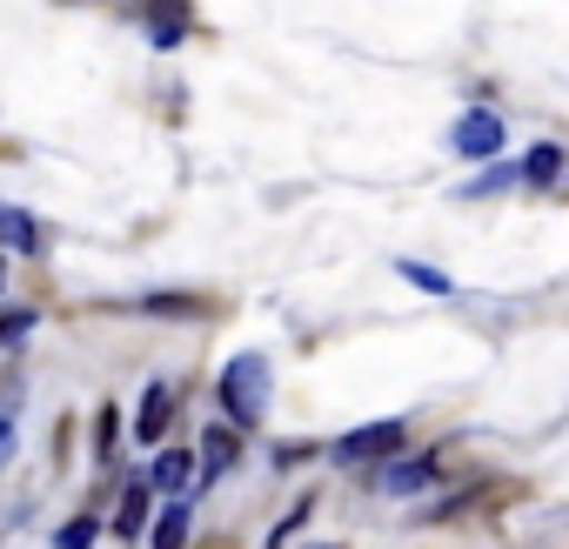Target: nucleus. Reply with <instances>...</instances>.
<instances>
[{"mask_svg":"<svg viewBox=\"0 0 569 549\" xmlns=\"http://www.w3.org/2000/svg\"><path fill=\"white\" fill-rule=\"evenodd\" d=\"M221 409H228L241 429L261 422V409H268V356H234V362L221 369Z\"/></svg>","mask_w":569,"mask_h":549,"instance_id":"1","label":"nucleus"},{"mask_svg":"<svg viewBox=\"0 0 569 549\" xmlns=\"http://www.w3.org/2000/svg\"><path fill=\"white\" fill-rule=\"evenodd\" d=\"M402 422H369V429H356V436H342L336 442V462H382V456H396L402 449Z\"/></svg>","mask_w":569,"mask_h":549,"instance_id":"2","label":"nucleus"},{"mask_svg":"<svg viewBox=\"0 0 569 549\" xmlns=\"http://www.w3.org/2000/svg\"><path fill=\"white\" fill-rule=\"evenodd\" d=\"M496 148H502V121H496L489 108L456 121V154H496Z\"/></svg>","mask_w":569,"mask_h":549,"instance_id":"3","label":"nucleus"},{"mask_svg":"<svg viewBox=\"0 0 569 549\" xmlns=\"http://www.w3.org/2000/svg\"><path fill=\"white\" fill-rule=\"evenodd\" d=\"M168 422H174V389H168V382H154V389L141 396L134 436H141V442H161V436H168Z\"/></svg>","mask_w":569,"mask_h":549,"instance_id":"4","label":"nucleus"},{"mask_svg":"<svg viewBox=\"0 0 569 549\" xmlns=\"http://www.w3.org/2000/svg\"><path fill=\"white\" fill-rule=\"evenodd\" d=\"M148 502H154V489H148V476H134V482L121 489V509H114V536H121V542H134V536L148 529Z\"/></svg>","mask_w":569,"mask_h":549,"instance_id":"5","label":"nucleus"},{"mask_svg":"<svg viewBox=\"0 0 569 549\" xmlns=\"http://www.w3.org/2000/svg\"><path fill=\"white\" fill-rule=\"evenodd\" d=\"M0 248L34 254V248H41V221H34L28 208H8V201H0Z\"/></svg>","mask_w":569,"mask_h":549,"instance_id":"6","label":"nucleus"},{"mask_svg":"<svg viewBox=\"0 0 569 549\" xmlns=\"http://www.w3.org/2000/svg\"><path fill=\"white\" fill-rule=\"evenodd\" d=\"M429 476H436V456L389 462V469H382V489H389V496H409V489H429Z\"/></svg>","mask_w":569,"mask_h":549,"instance_id":"7","label":"nucleus"},{"mask_svg":"<svg viewBox=\"0 0 569 549\" xmlns=\"http://www.w3.org/2000/svg\"><path fill=\"white\" fill-rule=\"evenodd\" d=\"M188 522H194V502L174 496V502L161 509V522H154V549H181V542H188Z\"/></svg>","mask_w":569,"mask_h":549,"instance_id":"8","label":"nucleus"},{"mask_svg":"<svg viewBox=\"0 0 569 549\" xmlns=\"http://www.w3.org/2000/svg\"><path fill=\"white\" fill-rule=\"evenodd\" d=\"M234 429H201V476H221L228 462H234Z\"/></svg>","mask_w":569,"mask_h":549,"instance_id":"9","label":"nucleus"},{"mask_svg":"<svg viewBox=\"0 0 569 549\" xmlns=\"http://www.w3.org/2000/svg\"><path fill=\"white\" fill-rule=\"evenodd\" d=\"M148 21H154V41H161V48H174V41H181L188 8H181V0H148Z\"/></svg>","mask_w":569,"mask_h":549,"instance_id":"10","label":"nucleus"},{"mask_svg":"<svg viewBox=\"0 0 569 549\" xmlns=\"http://www.w3.org/2000/svg\"><path fill=\"white\" fill-rule=\"evenodd\" d=\"M188 469H194V462H188L181 449H168V456L154 462V476H148V489H168V496H181V489H188Z\"/></svg>","mask_w":569,"mask_h":549,"instance_id":"11","label":"nucleus"},{"mask_svg":"<svg viewBox=\"0 0 569 549\" xmlns=\"http://www.w3.org/2000/svg\"><path fill=\"white\" fill-rule=\"evenodd\" d=\"M556 174H562V154H556V148H529L522 181H529V188H542V181H556Z\"/></svg>","mask_w":569,"mask_h":549,"instance_id":"12","label":"nucleus"},{"mask_svg":"<svg viewBox=\"0 0 569 549\" xmlns=\"http://www.w3.org/2000/svg\"><path fill=\"white\" fill-rule=\"evenodd\" d=\"M94 536H101V522L94 516H74V522L54 529V549H94Z\"/></svg>","mask_w":569,"mask_h":549,"instance_id":"13","label":"nucleus"},{"mask_svg":"<svg viewBox=\"0 0 569 549\" xmlns=\"http://www.w3.org/2000/svg\"><path fill=\"white\" fill-rule=\"evenodd\" d=\"M21 336H34V309H8V316H0V349H14Z\"/></svg>","mask_w":569,"mask_h":549,"instance_id":"14","label":"nucleus"},{"mask_svg":"<svg viewBox=\"0 0 569 549\" xmlns=\"http://www.w3.org/2000/svg\"><path fill=\"white\" fill-rule=\"evenodd\" d=\"M402 274H409V282H416V289H429V296H449V274H442V268H422V261H402Z\"/></svg>","mask_w":569,"mask_h":549,"instance_id":"15","label":"nucleus"},{"mask_svg":"<svg viewBox=\"0 0 569 549\" xmlns=\"http://www.w3.org/2000/svg\"><path fill=\"white\" fill-rule=\"evenodd\" d=\"M114 429H121V422H114V409H101V422H94V442H101L94 456H101V462L114 456Z\"/></svg>","mask_w":569,"mask_h":549,"instance_id":"16","label":"nucleus"},{"mask_svg":"<svg viewBox=\"0 0 569 549\" xmlns=\"http://www.w3.org/2000/svg\"><path fill=\"white\" fill-rule=\"evenodd\" d=\"M8 456H14V429H8V422H0V462H8Z\"/></svg>","mask_w":569,"mask_h":549,"instance_id":"17","label":"nucleus"},{"mask_svg":"<svg viewBox=\"0 0 569 549\" xmlns=\"http://www.w3.org/2000/svg\"><path fill=\"white\" fill-rule=\"evenodd\" d=\"M0 282H8V274H0Z\"/></svg>","mask_w":569,"mask_h":549,"instance_id":"18","label":"nucleus"}]
</instances>
